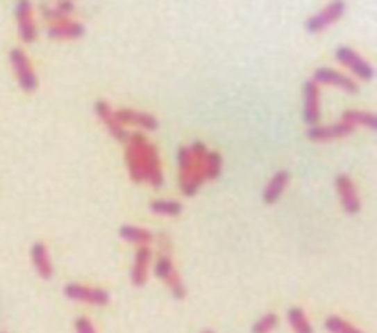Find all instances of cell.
I'll return each instance as SVG.
<instances>
[{
    "label": "cell",
    "mask_w": 377,
    "mask_h": 333,
    "mask_svg": "<svg viewBox=\"0 0 377 333\" xmlns=\"http://www.w3.org/2000/svg\"><path fill=\"white\" fill-rule=\"evenodd\" d=\"M127 149V166L130 177L136 182L149 181L153 187H161L164 182L162 169L158 152L152 144L148 143L142 134H135L130 137Z\"/></svg>",
    "instance_id": "1"
},
{
    "label": "cell",
    "mask_w": 377,
    "mask_h": 333,
    "mask_svg": "<svg viewBox=\"0 0 377 333\" xmlns=\"http://www.w3.org/2000/svg\"><path fill=\"white\" fill-rule=\"evenodd\" d=\"M206 147L203 143L196 141L190 149L181 147L178 150V165H180V185L186 195H193L201 187L205 179V160Z\"/></svg>",
    "instance_id": "2"
},
{
    "label": "cell",
    "mask_w": 377,
    "mask_h": 333,
    "mask_svg": "<svg viewBox=\"0 0 377 333\" xmlns=\"http://www.w3.org/2000/svg\"><path fill=\"white\" fill-rule=\"evenodd\" d=\"M10 62H12V66H14V71L17 73V78H18V82L22 87V90L27 91V93H31L37 89V85H39L37 77H35V73L31 68V64H30L27 55L24 53L21 48H18V47L12 48Z\"/></svg>",
    "instance_id": "3"
},
{
    "label": "cell",
    "mask_w": 377,
    "mask_h": 333,
    "mask_svg": "<svg viewBox=\"0 0 377 333\" xmlns=\"http://www.w3.org/2000/svg\"><path fill=\"white\" fill-rule=\"evenodd\" d=\"M336 59L340 64L346 65L352 72L358 75L364 81H371L374 77V69L369 64L367 60H364L357 52L352 51V48L342 46L336 51Z\"/></svg>",
    "instance_id": "4"
},
{
    "label": "cell",
    "mask_w": 377,
    "mask_h": 333,
    "mask_svg": "<svg viewBox=\"0 0 377 333\" xmlns=\"http://www.w3.org/2000/svg\"><path fill=\"white\" fill-rule=\"evenodd\" d=\"M69 300L87 303L93 305H106L109 303V294L99 288H89L78 285V283H69L64 289Z\"/></svg>",
    "instance_id": "5"
},
{
    "label": "cell",
    "mask_w": 377,
    "mask_h": 333,
    "mask_svg": "<svg viewBox=\"0 0 377 333\" xmlns=\"http://www.w3.org/2000/svg\"><path fill=\"white\" fill-rule=\"evenodd\" d=\"M155 273L161 280L168 283V287L171 288L176 298H178V300L185 298V295H186L185 285H183V282H181V279L178 278L177 272L174 270V266L168 257H161L160 260L156 262Z\"/></svg>",
    "instance_id": "6"
},
{
    "label": "cell",
    "mask_w": 377,
    "mask_h": 333,
    "mask_svg": "<svg viewBox=\"0 0 377 333\" xmlns=\"http://www.w3.org/2000/svg\"><path fill=\"white\" fill-rule=\"evenodd\" d=\"M303 122L307 125L315 127L320 119V105H319V87L314 81L303 84Z\"/></svg>",
    "instance_id": "7"
},
{
    "label": "cell",
    "mask_w": 377,
    "mask_h": 333,
    "mask_svg": "<svg viewBox=\"0 0 377 333\" xmlns=\"http://www.w3.org/2000/svg\"><path fill=\"white\" fill-rule=\"evenodd\" d=\"M344 12H345V3L344 2H332L324 10H321L320 14L310 18L305 22V28L310 33H319L323 28L329 27L330 24L336 22L340 17L344 15Z\"/></svg>",
    "instance_id": "8"
},
{
    "label": "cell",
    "mask_w": 377,
    "mask_h": 333,
    "mask_svg": "<svg viewBox=\"0 0 377 333\" xmlns=\"http://www.w3.org/2000/svg\"><path fill=\"white\" fill-rule=\"evenodd\" d=\"M336 188L340 197V203H342L345 210L349 215H357L361 208V203L358 199L357 190L354 187V182H352L351 178L346 175H337Z\"/></svg>",
    "instance_id": "9"
},
{
    "label": "cell",
    "mask_w": 377,
    "mask_h": 333,
    "mask_svg": "<svg viewBox=\"0 0 377 333\" xmlns=\"http://www.w3.org/2000/svg\"><path fill=\"white\" fill-rule=\"evenodd\" d=\"M354 129V127L349 125V123L345 122H339L333 123V125H326V127H311L307 131L308 138L312 141H330V140H337L349 135Z\"/></svg>",
    "instance_id": "10"
},
{
    "label": "cell",
    "mask_w": 377,
    "mask_h": 333,
    "mask_svg": "<svg viewBox=\"0 0 377 333\" xmlns=\"http://www.w3.org/2000/svg\"><path fill=\"white\" fill-rule=\"evenodd\" d=\"M314 80L323 82V84H332L336 85V87L342 89L348 93H357L358 91V85L357 82L352 81L349 77L342 75V73L330 69V68H319L314 72Z\"/></svg>",
    "instance_id": "11"
},
{
    "label": "cell",
    "mask_w": 377,
    "mask_h": 333,
    "mask_svg": "<svg viewBox=\"0 0 377 333\" xmlns=\"http://www.w3.org/2000/svg\"><path fill=\"white\" fill-rule=\"evenodd\" d=\"M94 109H96V114L99 115V118L103 120V123L108 127V129L111 131V134L114 135V137L118 141H123V143L130 141V134L119 125V122L115 119V116L112 114L111 106H109L103 100H99V102H96Z\"/></svg>",
    "instance_id": "12"
},
{
    "label": "cell",
    "mask_w": 377,
    "mask_h": 333,
    "mask_svg": "<svg viewBox=\"0 0 377 333\" xmlns=\"http://www.w3.org/2000/svg\"><path fill=\"white\" fill-rule=\"evenodd\" d=\"M17 18H18V28L19 34L24 42L31 43L34 42L37 31H35V26L33 22L31 17V3L26 2V0H21L17 3Z\"/></svg>",
    "instance_id": "13"
},
{
    "label": "cell",
    "mask_w": 377,
    "mask_h": 333,
    "mask_svg": "<svg viewBox=\"0 0 377 333\" xmlns=\"http://www.w3.org/2000/svg\"><path fill=\"white\" fill-rule=\"evenodd\" d=\"M31 260L33 264L37 270V273L43 279H51L53 275V267L51 263V257H49L47 249L43 242H35L31 246Z\"/></svg>",
    "instance_id": "14"
},
{
    "label": "cell",
    "mask_w": 377,
    "mask_h": 333,
    "mask_svg": "<svg viewBox=\"0 0 377 333\" xmlns=\"http://www.w3.org/2000/svg\"><path fill=\"white\" fill-rule=\"evenodd\" d=\"M114 116L119 123H135V125L143 127L146 129H156L158 128V120L152 115L137 112V110L123 109V110H118V112H115Z\"/></svg>",
    "instance_id": "15"
},
{
    "label": "cell",
    "mask_w": 377,
    "mask_h": 333,
    "mask_svg": "<svg viewBox=\"0 0 377 333\" xmlns=\"http://www.w3.org/2000/svg\"><path fill=\"white\" fill-rule=\"evenodd\" d=\"M151 250L148 246H142L139 249L136 254V260L135 266H133V272H131V280L136 287L144 285L146 279H148V269H149V262H151Z\"/></svg>",
    "instance_id": "16"
},
{
    "label": "cell",
    "mask_w": 377,
    "mask_h": 333,
    "mask_svg": "<svg viewBox=\"0 0 377 333\" xmlns=\"http://www.w3.org/2000/svg\"><path fill=\"white\" fill-rule=\"evenodd\" d=\"M289 182V174L286 170H280L277 172V174L271 178V181L267 185L262 199L265 204H273L276 203L278 199H280V195L283 192V190L286 188V185Z\"/></svg>",
    "instance_id": "17"
},
{
    "label": "cell",
    "mask_w": 377,
    "mask_h": 333,
    "mask_svg": "<svg viewBox=\"0 0 377 333\" xmlns=\"http://www.w3.org/2000/svg\"><path fill=\"white\" fill-rule=\"evenodd\" d=\"M84 34V27L78 22L62 21L49 30L52 39H78Z\"/></svg>",
    "instance_id": "18"
},
{
    "label": "cell",
    "mask_w": 377,
    "mask_h": 333,
    "mask_svg": "<svg viewBox=\"0 0 377 333\" xmlns=\"http://www.w3.org/2000/svg\"><path fill=\"white\" fill-rule=\"evenodd\" d=\"M287 320L290 327L294 329L295 333H314L310 320L307 318L302 308L292 307L287 313Z\"/></svg>",
    "instance_id": "19"
},
{
    "label": "cell",
    "mask_w": 377,
    "mask_h": 333,
    "mask_svg": "<svg viewBox=\"0 0 377 333\" xmlns=\"http://www.w3.org/2000/svg\"><path fill=\"white\" fill-rule=\"evenodd\" d=\"M119 237L123 238L127 242L133 244H148L152 241V235L149 231H146L143 228L137 226H131V225H124L119 228Z\"/></svg>",
    "instance_id": "20"
},
{
    "label": "cell",
    "mask_w": 377,
    "mask_h": 333,
    "mask_svg": "<svg viewBox=\"0 0 377 333\" xmlns=\"http://www.w3.org/2000/svg\"><path fill=\"white\" fill-rule=\"evenodd\" d=\"M342 122L349 123V125H364L369 127L371 129L377 128V119L373 114L370 112H360V110H348V112L344 114Z\"/></svg>",
    "instance_id": "21"
},
{
    "label": "cell",
    "mask_w": 377,
    "mask_h": 333,
    "mask_svg": "<svg viewBox=\"0 0 377 333\" xmlns=\"http://www.w3.org/2000/svg\"><path fill=\"white\" fill-rule=\"evenodd\" d=\"M151 210L156 215H162V216H178L181 212H183V206H181L178 201L156 200L151 203Z\"/></svg>",
    "instance_id": "22"
},
{
    "label": "cell",
    "mask_w": 377,
    "mask_h": 333,
    "mask_svg": "<svg viewBox=\"0 0 377 333\" xmlns=\"http://www.w3.org/2000/svg\"><path fill=\"white\" fill-rule=\"evenodd\" d=\"M324 326L330 333H362L358 327L352 326L351 323L346 322V320L340 318L337 316L327 317Z\"/></svg>",
    "instance_id": "23"
},
{
    "label": "cell",
    "mask_w": 377,
    "mask_h": 333,
    "mask_svg": "<svg viewBox=\"0 0 377 333\" xmlns=\"http://www.w3.org/2000/svg\"><path fill=\"white\" fill-rule=\"evenodd\" d=\"M221 156L212 152V153H208L206 154V160H205V178H210V179H215L218 178V175H220L221 172Z\"/></svg>",
    "instance_id": "24"
},
{
    "label": "cell",
    "mask_w": 377,
    "mask_h": 333,
    "mask_svg": "<svg viewBox=\"0 0 377 333\" xmlns=\"http://www.w3.org/2000/svg\"><path fill=\"white\" fill-rule=\"evenodd\" d=\"M43 14L46 18L49 19H62L64 17H67L69 12L74 10V5L71 2H60L58 3L56 8H42Z\"/></svg>",
    "instance_id": "25"
},
{
    "label": "cell",
    "mask_w": 377,
    "mask_h": 333,
    "mask_svg": "<svg viewBox=\"0 0 377 333\" xmlns=\"http://www.w3.org/2000/svg\"><path fill=\"white\" fill-rule=\"evenodd\" d=\"M278 325V317L274 313L265 314L252 327V333H270Z\"/></svg>",
    "instance_id": "26"
},
{
    "label": "cell",
    "mask_w": 377,
    "mask_h": 333,
    "mask_svg": "<svg viewBox=\"0 0 377 333\" xmlns=\"http://www.w3.org/2000/svg\"><path fill=\"white\" fill-rule=\"evenodd\" d=\"M76 332L77 333H96L92 322L87 317H78L76 320Z\"/></svg>",
    "instance_id": "27"
},
{
    "label": "cell",
    "mask_w": 377,
    "mask_h": 333,
    "mask_svg": "<svg viewBox=\"0 0 377 333\" xmlns=\"http://www.w3.org/2000/svg\"><path fill=\"white\" fill-rule=\"evenodd\" d=\"M203 333H214V332H212V330H205Z\"/></svg>",
    "instance_id": "28"
},
{
    "label": "cell",
    "mask_w": 377,
    "mask_h": 333,
    "mask_svg": "<svg viewBox=\"0 0 377 333\" xmlns=\"http://www.w3.org/2000/svg\"><path fill=\"white\" fill-rule=\"evenodd\" d=\"M0 333H5V332H0Z\"/></svg>",
    "instance_id": "29"
}]
</instances>
